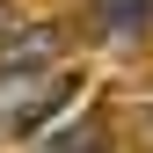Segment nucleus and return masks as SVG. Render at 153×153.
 I'll return each instance as SVG.
<instances>
[{"label":"nucleus","instance_id":"f257e3e1","mask_svg":"<svg viewBox=\"0 0 153 153\" xmlns=\"http://www.w3.org/2000/svg\"><path fill=\"white\" fill-rule=\"evenodd\" d=\"M73 73L66 66H29V73H0V139H36L59 109L73 102Z\"/></svg>","mask_w":153,"mask_h":153},{"label":"nucleus","instance_id":"f03ea898","mask_svg":"<svg viewBox=\"0 0 153 153\" xmlns=\"http://www.w3.org/2000/svg\"><path fill=\"white\" fill-rule=\"evenodd\" d=\"M59 51H66V29H59V22H29V29H7V36H0V73L59 66Z\"/></svg>","mask_w":153,"mask_h":153},{"label":"nucleus","instance_id":"7ed1b4c3","mask_svg":"<svg viewBox=\"0 0 153 153\" xmlns=\"http://www.w3.org/2000/svg\"><path fill=\"white\" fill-rule=\"evenodd\" d=\"M95 22H102L109 44H131V36L153 29V0H95Z\"/></svg>","mask_w":153,"mask_h":153},{"label":"nucleus","instance_id":"20e7f679","mask_svg":"<svg viewBox=\"0 0 153 153\" xmlns=\"http://www.w3.org/2000/svg\"><path fill=\"white\" fill-rule=\"evenodd\" d=\"M36 153H109V146H102V124H59L36 139Z\"/></svg>","mask_w":153,"mask_h":153}]
</instances>
